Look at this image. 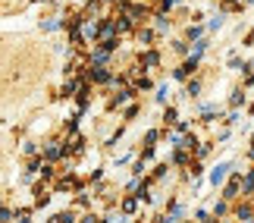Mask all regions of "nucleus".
<instances>
[{
  "mask_svg": "<svg viewBox=\"0 0 254 223\" xmlns=\"http://www.w3.org/2000/svg\"><path fill=\"white\" fill-rule=\"evenodd\" d=\"M47 73V54L38 41L0 38V107L28 98Z\"/></svg>",
  "mask_w": 254,
  "mask_h": 223,
  "instance_id": "nucleus-1",
  "label": "nucleus"
}]
</instances>
